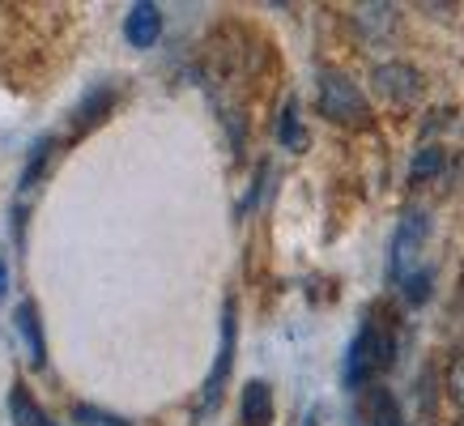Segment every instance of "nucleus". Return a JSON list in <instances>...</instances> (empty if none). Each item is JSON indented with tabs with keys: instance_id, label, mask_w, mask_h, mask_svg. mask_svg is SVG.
Masks as SVG:
<instances>
[{
	"instance_id": "20e7f679",
	"label": "nucleus",
	"mask_w": 464,
	"mask_h": 426,
	"mask_svg": "<svg viewBox=\"0 0 464 426\" xmlns=\"http://www.w3.org/2000/svg\"><path fill=\"white\" fill-rule=\"evenodd\" d=\"M426 235H430V213L405 209V218H401V227L392 235V247H388V273H392V282H405L409 273L418 269V252H422Z\"/></svg>"
},
{
	"instance_id": "f257e3e1",
	"label": "nucleus",
	"mask_w": 464,
	"mask_h": 426,
	"mask_svg": "<svg viewBox=\"0 0 464 426\" xmlns=\"http://www.w3.org/2000/svg\"><path fill=\"white\" fill-rule=\"evenodd\" d=\"M396 363V333L383 315H366L358 337L345 350V367H341V383L345 388H371L383 371Z\"/></svg>"
},
{
	"instance_id": "423d86ee",
	"label": "nucleus",
	"mask_w": 464,
	"mask_h": 426,
	"mask_svg": "<svg viewBox=\"0 0 464 426\" xmlns=\"http://www.w3.org/2000/svg\"><path fill=\"white\" fill-rule=\"evenodd\" d=\"M158 34H162V9L150 5V0H137L124 17V39L145 52V47H154L158 43Z\"/></svg>"
},
{
	"instance_id": "4468645a",
	"label": "nucleus",
	"mask_w": 464,
	"mask_h": 426,
	"mask_svg": "<svg viewBox=\"0 0 464 426\" xmlns=\"http://www.w3.org/2000/svg\"><path fill=\"white\" fill-rule=\"evenodd\" d=\"M9 413H14L17 426H52V418L39 410V401L30 397L22 383H14V392H9Z\"/></svg>"
},
{
	"instance_id": "6ab92c4d",
	"label": "nucleus",
	"mask_w": 464,
	"mask_h": 426,
	"mask_svg": "<svg viewBox=\"0 0 464 426\" xmlns=\"http://www.w3.org/2000/svg\"><path fill=\"white\" fill-rule=\"evenodd\" d=\"M456 324H460V333H464V277H460V295H456Z\"/></svg>"
},
{
	"instance_id": "9d476101",
	"label": "nucleus",
	"mask_w": 464,
	"mask_h": 426,
	"mask_svg": "<svg viewBox=\"0 0 464 426\" xmlns=\"http://www.w3.org/2000/svg\"><path fill=\"white\" fill-rule=\"evenodd\" d=\"M362 418H366V426H405V413H401L396 397L383 388V383H371V388H366Z\"/></svg>"
},
{
	"instance_id": "9b49d317",
	"label": "nucleus",
	"mask_w": 464,
	"mask_h": 426,
	"mask_svg": "<svg viewBox=\"0 0 464 426\" xmlns=\"http://www.w3.org/2000/svg\"><path fill=\"white\" fill-rule=\"evenodd\" d=\"M52 162H56V137H39V141L30 145L26 167H22V192H34V188L43 184V175H47Z\"/></svg>"
},
{
	"instance_id": "f8f14e48",
	"label": "nucleus",
	"mask_w": 464,
	"mask_h": 426,
	"mask_svg": "<svg viewBox=\"0 0 464 426\" xmlns=\"http://www.w3.org/2000/svg\"><path fill=\"white\" fill-rule=\"evenodd\" d=\"M277 141H282V150H290V154H303V150H307V128H303V115H298L295 99H285L282 115H277Z\"/></svg>"
},
{
	"instance_id": "1a4fd4ad",
	"label": "nucleus",
	"mask_w": 464,
	"mask_h": 426,
	"mask_svg": "<svg viewBox=\"0 0 464 426\" xmlns=\"http://www.w3.org/2000/svg\"><path fill=\"white\" fill-rule=\"evenodd\" d=\"M353 26H358L362 43H383L396 30V9L392 5H358L353 9Z\"/></svg>"
},
{
	"instance_id": "412c9836",
	"label": "nucleus",
	"mask_w": 464,
	"mask_h": 426,
	"mask_svg": "<svg viewBox=\"0 0 464 426\" xmlns=\"http://www.w3.org/2000/svg\"><path fill=\"white\" fill-rule=\"evenodd\" d=\"M456 426H464V418H460V422H456Z\"/></svg>"
},
{
	"instance_id": "2eb2a0df",
	"label": "nucleus",
	"mask_w": 464,
	"mask_h": 426,
	"mask_svg": "<svg viewBox=\"0 0 464 426\" xmlns=\"http://www.w3.org/2000/svg\"><path fill=\"white\" fill-rule=\"evenodd\" d=\"M111 102H115V90H111V85H102V90H99V85H94V90L85 94V102H82V107L72 111V115H77V120H72V124H77V132H82L85 124H94V120H102Z\"/></svg>"
},
{
	"instance_id": "f3484780",
	"label": "nucleus",
	"mask_w": 464,
	"mask_h": 426,
	"mask_svg": "<svg viewBox=\"0 0 464 426\" xmlns=\"http://www.w3.org/2000/svg\"><path fill=\"white\" fill-rule=\"evenodd\" d=\"M72 422L77 426H132V422H124L120 413H111V410H99V405H72Z\"/></svg>"
},
{
	"instance_id": "6e6552de",
	"label": "nucleus",
	"mask_w": 464,
	"mask_h": 426,
	"mask_svg": "<svg viewBox=\"0 0 464 426\" xmlns=\"http://www.w3.org/2000/svg\"><path fill=\"white\" fill-rule=\"evenodd\" d=\"M239 418L243 426H268L273 422V388L265 380H247L239 397Z\"/></svg>"
},
{
	"instance_id": "7ed1b4c3",
	"label": "nucleus",
	"mask_w": 464,
	"mask_h": 426,
	"mask_svg": "<svg viewBox=\"0 0 464 426\" xmlns=\"http://www.w3.org/2000/svg\"><path fill=\"white\" fill-rule=\"evenodd\" d=\"M235 341H239V312H235V298L222 303V337H218V358H213V371L205 380V397H200V413H213L222 405L226 380H230V367H235Z\"/></svg>"
},
{
	"instance_id": "0eeeda50",
	"label": "nucleus",
	"mask_w": 464,
	"mask_h": 426,
	"mask_svg": "<svg viewBox=\"0 0 464 426\" xmlns=\"http://www.w3.org/2000/svg\"><path fill=\"white\" fill-rule=\"evenodd\" d=\"M17 333H22V341H26V358L30 367H43L47 363V341H43V324H39V307L30 303V298H22L17 303Z\"/></svg>"
},
{
	"instance_id": "aec40b11",
	"label": "nucleus",
	"mask_w": 464,
	"mask_h": 426,
	"mask_svg": "<svg viewBox=\"0 0 464 426\" xmlns=\"http://www.w3.org/2000/svg\"><path fill=\"white\" fill-rule=\"evenodd\" d=\"M9 295V265H5V260H0V298Z\"/></svg>"
},
{
	"instance_id": "a211bd4d",
	"label": "nucleus",
	"mask_w": 464,
	"mask_h": 426,
	"mask_svg": "<svg viewBox=\"0 0 464 426\" xmlns=\"http://www.w3.org/2000/svg\"><path fill=\"white\" fill-rule=\"evenodd\" d=\"M448 397L464 410V354H456L448 367Z\"/></svg>"
},
{
	"instance_id": "dca6fc26",
	"label": "nucleus",
	"mask_w": 464,
	"mask_h": 426,
	"mask_svg": "<svg viewBox=\"0 0 464 426\" xmlns=\"http://www.w3.org/2000/svg\"><path fill=\"white\" fill-rule=\"evenodd\" d=\"M430 286H435V269L422 265V269H413L405 282H401V295H405L409 307H422L426 298H430Z\"/></svg>"
},
{
	"instance_id": "f03ea898",
	"label": "nucleus",
	"mask_w": 464,
	"mask_h": 426,
	"mask_svg": "<svg viewBox=\"0 0 464 426\" xmlns=\"http://www.w3.org/2000/svg\"><path fill=\"white\" fill-rule=\"evenodd\" d=\"M315 107H320V115L333 120V124H345V128L371 124V102H366V94L345 77V73H320Z\"/></svg>"
},
{
	"instance_id": "ddd939ff",
	"label": "nucleus",
	"mask_w": 464,
	"mask_h": 426,
	"mask_svg": "<svg viewBox=\"0 0 464 426\" xmlns=\"http://www.w3.org/2000/svg\"><path fill=\"white\" fill-rule=\"evenodd\" d=\"M443 167H448V150H443V145H422V150L413 154V162H409V179H413V184H426V179H435Z\"/></svg>"
},
{
	"instance_id": "39448f33",
	"label": "nucleus",
	"mask_w": 464,
	"mask_h": 426,
	"mask_svg": "<svg viewBox=\"0 0 464 426\" xmlns=\"http://www.w3.org/2000/svg\"><path fill=\"white\" fill-rule=\"evenodd\" d=\"M371 85H375V94L388 99L392 107H413L426 90L422 73L413 69V64H405V60H383V64H375V69H371Z\"/></svg>"
}]
</instances>
